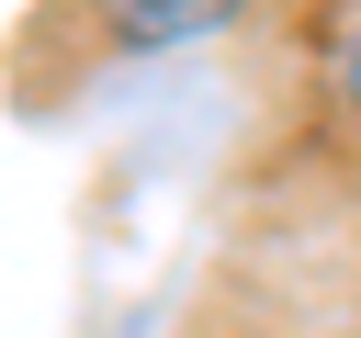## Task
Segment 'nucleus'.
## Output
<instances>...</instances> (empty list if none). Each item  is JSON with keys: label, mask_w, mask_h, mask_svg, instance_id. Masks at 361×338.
Returning <instances> with one entry per match:
<instances>
[{"label": "nucleus", "mask_w": 361, "mask_h": 338, "mask_svg": "<svg viewBox=\"0 0 361 338\" xmlns=\"http://www.w3.org/2000/svg\"><path fill=\"white\" fill-rule=\"evenodd\" d=\"M338 90H350V113H361V34H350V56H338Z\"/></svg>", "instance_id": "obj_1"}]
</instances>
